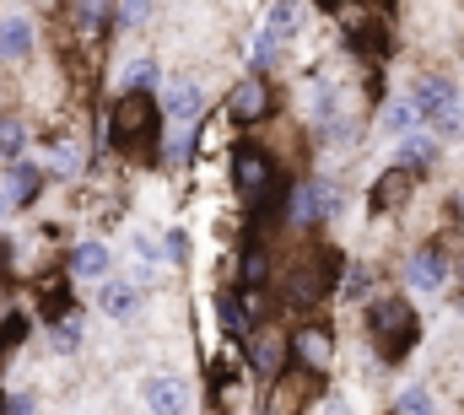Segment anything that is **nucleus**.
Instances as JSON below:
<instances>
[{
	"label": "nucleus",
	"instance_id": "nucleus-18",
	"mask_svg": "<svg viewBox=\"0 0 464 415\" xmlns=\"http://www.w3.org/2000/svg\"><path fill=\"white\" fill-rule=\"evenodd\" d=\"M38 308L49 323H60V318H71L76 303H71V281H60V275H49V281H38Z\"/></svg>",
	"mask_w": 464,
	"mask_h": 415
},
{
	"label": "nucleus",
	"instance_id": "nucleus-6",
	"mask_svg": "<svg viewBox=\"0 0 464 415\" xmlns=\"http://www.w3.org/2000/svg\"><path fill=\"white\" fill-rule=\"evenodd\" d=\"M270 113H276V92H270V82H259V76L232 82V98H227V119L232 124H265Z\"/></svg>",
	"mask_w": 464,
	"mask_h": 415
},
{
	"label": "nucleus",
	"instance_id": "nucleus-36",
	"mask_svg": "<svg viewBox=\"0 0 464 415\" xmlns=\"http://www.w3.org/2000/svg\"><path fill=\"white\" fill-rule=\"evenodd\" d=\"M0 221H5V195H0Z\"/></svg>",
	"mask_w": 464,
	"mask_h": 415
},
{
	"label": "nucleus",
	"instance_id": "nucleus-31",
	"mask_svg": "<svg viewBox=\"0 0 464 415\" xmlns=\"http://www.w3.org/2000/svg\"><path fill=\"white\" fill-rule=\"evenodd\" d=\"M432 124H438V135H443V140H464V108H449V113H438Z\"/></svg>",
	"mask_w": 464,
	"mask_h": 415
},
{
	"label": "nucleus",
	"instance_id": "nucleus-35",
	"mask_svg": "<svg viewBox=\"0 0 464 415\" xmlns=\"http://www.w3.org/2000/svg\"><path fill=\"white\" fill-rule=\"evenodd\" d=\"M5 265H11V243L0 237V270H5Z\"/></svg>",
	"mask_w": 464,
	"mask_h": 415
},
{
	"label": "nucleus",
	"instance_id": "nucleus-19",
	"mask_svg": "<svg viewBox=\"0 0 464 415\" xmlns=\"http://www.w3.org/2000/svg\"><path fill=\"white\" fill-rule=\"evenodd\" d=\"M217 318H222V329H227L232 345H248V334H254V318L243 313L237 292H222V297H217Z\"/></svg>",
	"mask_w": 464,
	"mask_h": 415
},
{
	"label": "nucleus",
	"instance_id": "nucleus-29",
	"mask_svg": "<svg viewBox=\"0 0 464 415\" xmlns=\"http://www.w3.org/2000/svg\"><path fill=\"white\" fill-rule=\"evenodd\" d=\"M11 195H16V206H27V200L38 195V168H33V162H16V168H11Z\"/></svg>",
	"mask_w": 464,
	"mask_h": 415
},
{
	"label": "nucleus",
	"instance_id": "nucleus-1",
	"mask_svg": "<svg viewBox=\"0 0 464 415\" xmlns=\"http://www.w3.org/2000/svg\"><path fill=\"white\" fill-rule=\"evenodd\" d=\"M162 113L151 103V92H119L109 103V124H103V140L109 151H119L124 162H157L162 157Z\"/></svg>",
	"mask_w": 464,
	"mask_h": 415
},
{
	"label": "nucleus",
	"instance_id": "nucleus-30",
	"mask_svg": "<svg viewBox=\"0 0 464 415\" xmlns=\"http://www.w3.org/2000/svg\"><path fill=\"white\" fill-rule=\"evenodd\" d=\"M49 334H54V351H76V345H82V318L71 313V318L49 323Z\"/></svg>",
	"mask_w": 464,
	"mask_h": 415
},
{
	"label": "nucleus",
	"instance_id": "nucleus-14",
	"mask_svg": "<svg viewBox=\"0 0 464 415\" xmlns=\"http://www.w3.org/2000/svg\"><path fill=\"white\" fill-rule=\"evenodd\" d=\"M71 275L76 281H109V270H114V254H109V243H98V237H87V243H76L71 248Z\"/></svg>",
	"mask_w": 464,
	"mask_h": 415
},
{
	"label": "nucleus",
	"instance_id": "nucleus-13",
	"mask_svg": "<svg viewBox=\"0 0 464 415\" xmlns=\"http://www.w3.org/2000/svg\"><path fill=\"white\" fill-rule=\"evenodd\" d=\"M200 108H206V92H200V82H168V98H162V119H173V130H189L195 119H200Z\"/></svg>",
	"mask_w": 464,
	"mask_h": 415
},
{
	"label": "nucleus",
	"instance_id": "nucleus-3",
	"mask_svg": "<svg viewBox=\"0 0 464 415\" xmlns=\"http://www.w3.org/2000/svg\"><path fill=\"white\" fill-rule=\"evenodd\" d=\"M341 270H346L341 248H308V254L297 259L292 281H286V303H292V308H314L319 297H330V292L341 286Z\"/></svg>",
	"mask_w": 464,
	"mask_h": 415
},
{
	"label": "nucleus",
	"instance_id": "nucleus-16",
	"mask_svg": "<svg viewBox=\"0 0 464 415\" xmlns=\"http://www.w3.org/2000/svg\"><path fill=\"white\" fill-rule=\"evenodd\" d=\"M432 162H438V146H432V140H427L421 130L400 140V162H394V168H400V173H405L411 184H416L421 173H432Z\"/></svg>",
	"mask_w": 464,
	"mask_h": 415
},
{
	"label": "nucleus",
	"instance_id": "nucleus-26",
	"mask_svg": "<svg viewBox=\"0 0 464 415\" xmlns=\"http://www.w3.org/2000/svg\"><path fill=\"white\" fill-rule=\"evenodd\" d=\"M22 151H27L22 119H0V162H22Z\"/></svg>",
	"mask_w": 464,
	"mask_h": 415
},
{
	"label": "nucleus",
	"instance_id": "nucleus-2",
	"mask_svg": "<svg viewBox=\"0 0 464 415\" xmlns=\"http://www.w3.org/2000/svg\"><path fill=\"white\" fill-rule=\"evenodd\" d=\"M362 323H367L372 356H378L383 367L405 362V356L421 345V313L411 308L405 297H367V313H362Z\"/></svg>",
	"mask_w": 464,
	"mask_h": 415
},
{
	"label": "nucleus",
	"instance_id": "nucleus-4",
	"mask_svg": "<svg viewBox=\"0 0 464 415\" xmlns=\"http://www.w3.org/2000/svg\"><path fill=\"white\" fill-rule=\"evenodd\" d=\"M270 184H276V162H270V151H265L259 140H237V146H232V189H237L248 206H265Z\"/></svg>",
	"mask_w": 464,
	"mask_h": 415
},
{
	"label": "nucleus",
	"instance_id": "nucleus-34",
	"mask_svg": "<svg viewBox=\"0 0 464 415\" xmlns=\"http://www.w3.org/2000/svg\"><path fill=\"white\" fill-rule=\"evenodd\" d=\"M114 16H119V22H130V27H135V22H146V16H151V5H119Z\"/></svg>",
	"mask_w": 464,
	"mask_h": 415
},
{
	"label": "nucleus",
	"instance_id": "nucleus-10",
	"mask_svg": "<svg viewBox=\"0 0 464 415\" xmlns=\"http://www.w3.org/2000/svg\"><path fill=\"white\" fill-rule=\"evenodd\" d=\"M405 286H416V292H443L449 286V254L443 248H416L411 259H405Z\"/></svg>",
	"mask_w": 464,
	"mask_h": 415
},
{
	"label": "nucleus",
	"instance_id": "nucleus-25",
	"mask_svg": "<svg viewBox=\"0 0 464 415\" xmlns=\"http://www.w3.org/2000/svg\"><path fill=\"white\" fill-rule=\"evenodd\" d=\"M27 329H33V318H27V313H5V318H0V367H5V356H11V351H22Z\"/></svg>",
	"mask_w": 464,
	"mask_h": 415
},
{
	"label": "nucleus",
	"instance_id": "nucleus-12",
	"mask_svg": "<svg viewBox=\"0 0 464 415\" xmlns=\"http://www.w3.org/2000/svg\"><path fill=\"white\" fill-rule=\"evenodd\" d=\"M411 189H416V184H411L400 168H383V173L372 179V189H367V210H372V216H394V210L411 206Z\"/></svg>",
	"mask_w": 464,
	"mask_h": 415
},
{
	"label": "nucleus",
	"instance_id": "nucleus-20",
	"mask_svg": "<svg viewBox=\"0 0 464 415\" xmlns=\"http://www.w3.org/2000/svg\"><path fill=\"white\" fill-rule=\"evenodd\" d=\"M140 303V292H135V281H103V292H98V308L109 313V318H130Z\"/></svg>",
	"mask_w": 464,
	"mask_h": 415
},
{
	"label": "nucleus",
	"instance_id": "nucleus-23",
	"mask_svg": "<svg viewBox=\"0 0 464 415\" xmlns=\"http://www.w3.org/2000/svg\"><path fill=\"white\" fill-rule=\"evenodd\" d=\"M383 130H389V135H400V140L421 130V113L411 108V98H394V103L383 108Z\"/></svg>",
	"mask_w": 464,
	"mask_h": 415
},
{
	"label": "nucleus",
	"instance_id": "nucleus-8",
	"mask_svg": "<svg viewBox=\"0 0 464 415\" xmlns=\"http://www.w3.org/2000/svg\"><path fill=\"white\" fill-rule=\"evenodd\" d=\"M286 345H292V356H297L303 372H324V367L335 362V334H330V323H303Z\"/></svg>",
	"mask_w": 464,
	"mask_h": 415
},
{
	"label": "nucleus",
	"instance_id": "nucleus-27",
	"mask_svg": "<svg viewBox=\"0 0 464 415\" xmlns=\"http://www.w3.org/2000/svg\"><path fill=\"white\" fill-rule=\"evenodd\" d=\"M394 415H438V400H432L421 383H405V394H400Z\"/></svg>",
	"mask_w": 464,
	"mask_h": 415
},
{
	"label": "nucleus",
	"instance_id": "nucleus-7",
	"mask_svg": "<svg viewBox=\"0 0 464 415\" xmlns=\"http://www.w3.org/2000/svg\"><path fill=\"white\" fill-rule=\"evenodd\" d=\"M265 281H270V248H265V232L248 227L237 243V292H265Z\"/></svg>",
	"mask_w": 464,
	"mask_h": 415
},
{
	"label": "nucleus",
	"instance_id": "nucleus-17",
	"mask_svg": "<svg viewBox=\"0 0 464 415\" xmlns=\"http://www.w3.org/2000/svg\"><path fill=\"white\" fill-rule=\"evenodd\" d=\"M27 54H33V22L0 16V60H27Z\"/></svg>",
	"mask_w": 464,
	"mask_h": 415
},
{
	"label": "nucleus",
	"instance_id": "nucleus-11",
	"mask_svg": "<svg viewBox=\"0 0 464 415\" xmlns=\"http://www.w3.org/2000/svg\"><path fill=\"white\" fill-rule=\"evenodd\" d=\"M411 108L421 113V124H432L438 113H449V108H459V87H454L449 76H421V82L411 87Z\"/></svg>",
	"mask_w": 464,
	"mask_h": 415
},
{
	"label": "nucleus",
	"instance_id": "nucleus-32",
	"mask_svg": "<svg viewBox=\"0 0 464 415\" xmlns=\"http://www.w3.org/2000/svg\"><path fill=\"white\" fill-rule=\"evenodd\" d=\"M168 259H173V265H184V259H189V232H184V227H173V232H168Z\"/></svg>",
	"mask_w": 464,
	"mask_h": 415
},
{
	"label": "nucleus",
	"instance_id": "nucleus-22",
	"mask_svg": "<svg viewBox=\"0 0 464 415\" xmlns=\"http://www.w3.org/2000/svg\"><path fill=\"white\" fill-rule=\"evenodd\" d=\"M367 292H372V265H356V259H351L346 270H341L335 297H346V303H367Z\"/></svg>",
	"mask_w": 464,
	"mask_h": 415
},
{
	"label": "nucleus",
	"instance_id": "nucleus-15",
	"mask_svg": "<svg viewBox=\"0 0 464 415\" xmlns=\"http://www.w3.org/2000/svg\"><path fill=\"white\" fill-rule=\"evenodd\" d=\"M146 410L151 415H184L189 410V383L184 378H151L146 383Z\"/></svg>",
	"mask_w": 464,
	"mask_h": 415
},
{
	"label": "nucleus",
	"instance_id": "nucleus-5",
	"mask_svg": "<svg viewBox=\"0 0 464 415\" xmlns=\"http://www.w3.org/2000/svg\"><path fill=\"white\" fill-rule=\"evenodd\" d=\"M335 206H341V189H335L330 179H303V184L292 189V200H286V210H292L297 227H314V221L335 216Z\"/></svg>",
	"mask_w": 464,
	"mask_h": 415
},
{
	"label": "nucleus",
	"instance_id": "nucleus-24",
	"mask_svg": "<svg viewBox=\"0 0 464 415\" xmlns=\"http://www.w3.org/2000/svg\"><path fill=\"white\" fill-rule=\"evenodd\" d=\"M49 173H60V179L82 173V151H76L71 135H54V140H49Z\"/></svg>",
	"mask_w": 464,
	"mask_h": 415
},
{
	"label": "nucleus",
	"instance_id": "nucleus-28",
	"mask_svg": "<svg viewBox=\"0 0 464 415\" xmlns=\"http://www.w3.org/2000/svg\"><path fill=\"white\" fill-rule=\"evenodd\" d=\"M151 82H157V60L151 54L124 65V92H151Z\"/></svg>",
	"mask_w": 464,
	"mask_h": 415
},
{
	"label": "nucleus",
	"instance_id": "nucleus-21",
	"mask_svg": "<svg viewBox=\"0 0 464 415\" xmlns=\"http://www.w3.org/2000/svg\"><path fill=\"white\" fill-rule=\"evenodd\" d=\"M303 16H308L303 5H270V16H265V38H270V43H286V38L303 27Z\"/></svg>",
	"mask_w": 464,
	"mask_h": 415
},
{
	"label": "nucleus",
	"instance_id": "nucleus-9",
	"mask_svg": "<svg viewBox=\"0 0 464 415\" xmlns=\"http://www.w3.org/2000/svg\"><path fill=\"white\" fill-rule=\"evenodd\" d=\"M243 351H248V367H254L259 378H276V383H281V372H286V362H292V345H286L276 329H254Z\"/></svg>",
	"mask_w": 464,
	"mask_h": 415
},
{
	"label": "nucleus",
	"instance_id": "nucleus-33",
	"mask_svg": "<svg viewBox=\"0 0 464 415\" xmlns=\"http://www.w3.org/2000/svg\"><path fill=\"white\" fill-rule=\"evenodd\" d=\"M0 415H33V400H27V394H5Z\"/></svg>",
	"mask_w": 464,
	"mask_h": 415
}]
</instances>
